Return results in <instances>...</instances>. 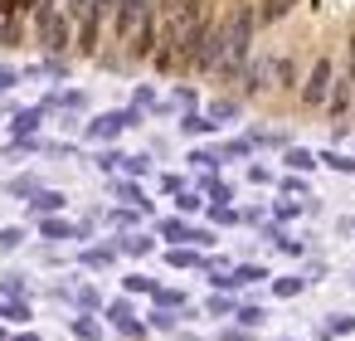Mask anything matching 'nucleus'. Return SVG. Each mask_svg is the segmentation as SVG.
<instances>
[{
	"label": "nucleus",
	"mask_w": 355,
	"mask_h": 341,
	"mask_svg": "<svg viewBox=\"0 0 355 341\" xmlns=\"http://www.w3.org/2000/svg\"><path fill=\"white\" fill-rule=\"evenodd\" d=\"M253 30H258V10L248 6V0H234L229 15H224V64H219V74H224V78H239V74L248 69Z\"/></svg>",
	"instance_id": "nucleus-1"
},
{
	"label": "nucleus",
	"mask_w": 355,
	"mask_h": 341,
	"mask_svg": "<svg viewBox=\"0 0 355 341\" xmlns=\"http://www.w3.org/2000/svg\"><path fill=\"white\" fill-rule=\"evenodd\" d=\"M35 25H40V44H44L49 59H59V54L73 44V20H69V10H54L49 0H44V6H35Z\"/></svg>",
	"instance_id": "nucleus-2"
},
{
	"label": "nucleus",
	"mask_w": 355,
	"mask_h": 341,
	"mask_svg": "<svg viewBox=\"0 0 355 341\" xmlns=\"http://www.w3.org/2000/svg\"><path fill=\"white\" fill-rule=\"evenodd\" d=\"M331 88H336V59L321 54L306 69V78H302V108H326L331 103Z\"/></svg>",
	"instance_id": "nucleus-3"
},
{
	"label": "nucleus",
	"mask_w": 355,
	"mask_h": 341,
	"mask_svg": "<svg viewBox=\"0 0 355 341\" xmlns=\"http://www.w3.org/2000/svg\"><path fill=\"white\" fill-rule=\"evenodd\" d=\"M151 15V0H117V15H112V35L122 44H132V35L141 30V20Z\"/></svg>",
	"instance_id": "nucleus-4"
},
{
	"label": "nucleus",
	"mask_w": 355,
	"mask_h": 341,
	"mask_svg": "<svg viewBox=\"0 0 355 341\" xmlns=\"http://www.w3.org/2000/svg\"><path fill=\"white\" fill-rule=\"evenodd\" d=\"M141 122V108H127V113H103V117H93L88 122V137L93 142H112L117 132H127V127H137Z\"/></svg>",
	"instance_id": "nucleus-5"
},
{
	"label": "nucleus",
	"mask_w": 355,
	"mask_h": 341,
	"mask_svg": "<svg viewBox=\"0 0 355 341\" xmlns=\"http://www.w3.org/2000/svg\"><path fill=\"white\" fill-rule=\"evenodd\" d=\"M326 113H331V122H345V113H355V78L350 74H336V88H331Z\"/></svg>",
	"instance_id": "nucleus-6"
},
{
	"label": "nucleus",
	"mask_w": 355,
	"mask_h": 341,
	"mask_svg": "<svg viewBox=\"0 0 355 341\" xmlns=\"http://www.w3.org/2000/svg\"><path fill=\"white\" fill-rule=\"evenodd\" d=\"M0 44H20V10L0 0Z\"/></svg>",
	"instance_id": "nucleus-7"
},
{
	"label": "nucleus",
	"mask_w": 355,
	"mask_h": 341,
	"mask_svg": "<svg viewBox=\"0 0 355 341\" xmlns=\"http://www.w3.org/2000/svg\"><path fill=\"white\" fill-rule=\"evenodd\" d=\"M40 122H44V108H25V113H15V137L30 142V137L40 132Z\"/></svg>",
	"instance_id": "nucleus-8"
},
{
	"label": "nucleus",
	"mask_w": 355,
	"mask_h": 341,
	"mask_svg": "<svg viewBox=\"0 0 355 341\" xmlns=\"http://www.w3.org/2000/svg\"><path fill=\"white\" fill-rule=\"evenodd\" d=\"M268 78H272L277 88H297V69H292V59H272V64H268Z\"/></svg>",
	"instance_id": "nucleus-9"
},
{
	"label": "nucleus",
	"mask_w": 355,
	"mask_h": 341,
	"mask_svg": "<svg viewBox=\"0 0 355 341\" xmlns=\"http://www.w3.org/2000/svg\"><path fill=\"white\" fill-rule=\"evenodd\" d=\"M292 6H297V0H263V6H258V25H277Z\"/></svg>",
	"instance_id": "nucleus-10"
},
{
	"label": "nucleus",
	"mask_w": 355,
	"mask_h": 341,
	"mask_svg": "<svg viewBox=\"0 0 355 341\" xmlns=\"http://www.w3.org/2000/svg\"><path fill=\"white\" fill-rule=\"evenodd\" d=\"M30 210H35V215H59V210H64V195H59V190H40V195L30 200Z\"/></svg>",
	"instance_id": "nucleus-11"
},
{
	"label": "nucleus",
	"mask_w": 355,
	"mask_h": 341,
	"mask_svg": "<svg viewBox=\"0 0 355 341\" xmlns=\"http://www.w3.org/2000/svg\"><path fill=\"white\" fill-rule=\"evenodd\" d=\"M40 234H44V239H78L83 229H73L69 219H44V224H40Z\"/></svg>",
	"instance_id": "nucleus-12"
},
{
	"label": "nucleus",
	"mask_w": 355,
	"mask_h": 341,
	"mask_svg": "<svg viewBox=\"0 0 355 341\" xmlns=\"http://www.w3.org/2000/svg\"><path fill=\"white\" fill-rule=\"evenodd\" d=\"M166 263H171V268H200V263H205V258H200V253H195V249H185V244H175V249H171V253H166Z\"/></svg>",
	"instance_id": "nucleus-13"
},
{
	"label": "nucleus",
	"mask_w": 355,
	"mask_h": 341,
	"mask_svg": "<svg viewBox=\"0 0 355 341\" xmlns=\"http://www.w3.org/2000/svg\"><path fill=\"white\" fill-rule=\"evenodd\" d=\"M268 278V268H258V263H243V268H234L229 273V288H243V283H263Z\"/></svg>",
	"instance_id": "nucleus-14"
},
{
	"label": "nucleus",
	"mask_w": 355,
	"mask_h": 341,
	"mask_svg": "<svg viewBox=\"0 0 355 341\" xmlns=\"http://www.w3.org/2000/svg\"><path fill=\"white\" fill-rule=\"evenodd\" d=\"M180 132H185V137H205V132H214V122L200 117V113H185V117H180Z\"/></svg>",
	"instance_id": "nucleus-15"
},
{
	"label": "nucleus",
	"mask_w": 355,
	"mask_h": 341,
	"mask_svg": "<svg viewBox=\"0 0 355 341\" xmlns=\"http://www.w3.org/2000/svg\"><path fill=\"white\" fill-rule=\"evenodd\" d=\"M112 258H117V244H103V249H88V253H83L88 268H107Z\"/></svg>",
	"instance_id": "nucleus-16"
},
{
	"label": "nucleus",
	"mask_w": 355,
	"mask_h": 341,
	"mask_svg": "<svg viewBox=\"0 0 355 341\" xmlns=\"http://www.w3.org/2000/svg\"><path fill=\"white\" fill-rule=\"evenodd\" d=\"M73 336H78V341H98V336H103V322H93V317H73Z\"/></svg>",
	"instance_id": "nucleus-17"
},
{
	"label": "nucleus",
	"mask_w": 355,
	"mask_h": 341,
	"mask_svg": "<svg viewBox=\"0 0 355 341\" xmlns=\"http://www.w3.org/2000/svg\"><path fill=\"white\" fill-rule=\"evenodd\" d=\"M282 161H287L292 171H311V166H316V156H311V151H302V147H292V151H287Z\"/></svg>",
	"instance_id": "nucleus-18"
},
{
	"label": "nucleus",
	"mask_w": 355,
	"mask_h": 341,
	"mask_svg": "<svg viewBox=\"0 0 355 341\" xmlns=\"http://www.w3.org/2000/svg\"><path fill=\"white\" fill-rule=\"evenodd\" d=\"M209 317H239V307H234V297H224V292H214V297H209Z\"/></svg>",
	"instance_id": "nucleus-19"
},
{
	"label": "nucleus",
	"mask_w": 355,
	"mask_h": 341,
	"mask_svg": "<svg viewBox=\"0 0 355 341\" xmlns=\"http://www.w3.org/2000/svg\"><path fill=\"white\" fill-rule=\"evenodd\" d=\"M263 322H268L263 307H239V326H243V331H253V326H263Z\"/></svg>",
	"instance_id": "nucleus-20"
},
{
	"label": "nucleus",
	"mask_w": 355,
	"mask_h": 341,
	"mask_svg": "<svg viewBox=\"0 0 355 341\" xmlns=\"http://www.w3.org/2000/svg\"><path fill=\"white\" fill-rule=\"evenodd\" d=\"M316 161H326L331 171H340V176H355V161L350 156H340V151H326V156H316Z\"/></svg>",
	"instance_id": "nucleus-21"
},
{
	"label": "nucleus",
	"mask_w": 355,
	"mask_h": 341,
	"mask_svg": "<svg viewBox=\"0 0 355 341\" xmlns=\"http://www.w3.org/2000/svg\"><path fill=\"white\" fill-rule=\"evenodd\" d=\"M350 331H355V317L350 312H340V317L326 322V336H350Z\"/></svg>",
	"instance_id": "nucleus-22"
},
{
	"label": "nucleus",
	"mask_w": 355,
	"mask_h": 341,
	"mask_svg": "<svg viewBox=\"0 0 355 341\" xmlns=\"http://www.w3.org/2000/svg\"><path fill=\"white\" fill-rule=\"evenodd\" d=\"M0 292H6L10 302H20V297H25V278H20V273H10V278H0Z\"/></svg>",
	"instance_id": "nucleus-23"
},
{
	"label": "nucleus",
	"mask_w": 355,
	"mask_h": 341,
	"mask_svg": "<svg viewBox=\"0 0 355 341\" xmlns=\"http://www.w3.org/2000/svg\"><path fill=\"white\" fill-rule=\"evenodd\" d=\"M117 249H122V253H151V239H146V234H127Z\"/></svg>",
	"instance_id": "nucleus-24"
},
{
	"label": "nucleus",
	"mask_w": 355,
	"mask_h": 341,
	"mask_svg": "<svg viewBox=\"0 0 355 341\" xmlns=\"http://www.w3.org/2000/svg\"><path fill=\"white\" fill-rule=\"evenodd\" d=\"M302 288H306V278H277V283H272V292H277V297H297Z\"/></svg>",
	"instance_id": "nucleus-25"
},
{
	"label": "nucleus",
	"mask_w": 355,
	"mask_h": 341,
	"mask_svg": "<svg viewBox=\"0 0 355 341\" xmlns=\"http://www.w3.org/2000/svg\"><path fill=\"white\" fill-rule=\"evenodd\" d=\"M156 302L171 312V307H185V292H180V288H156Z\"/></svg>",
	"instance_id": "nucleus-26"
},
{
	"label": "nucleus",
	"mask_w": 355,
	"mask_h": 341,
	"mask_svg": "<svg viewBox=\"0 0 355 341\" xmlns=\"http://www.w3.org/2000/svg\"><path fill=\"white\" fill-rule=\"evenodd\" d=\"M0 317H6V322H25L30 317V302H0Z\"/></svg>",
	"instance_id": "nucleus-27"
},
{
	"label": "nucleus",
	"mask_w": 355,
	"mask_h": 341,
	"mask_svg": "<svg viewBox=\"0 0 355 341\" xmlns=\"http://www.w3.org/2000/svg\"><path fill=\"white\" fill-rule=\"evenodd\" d=\"M10 195H30V200H35V195H40L35 176H15V181H10Z\"/></svg>",
	"instance_id": "nucleus-28"
},
{
	"label": "nucleus",
	"mask_w": 355,
	"mask_h": 341,
	"mask_svg": "<svg viewBox=\"0 0 355 341\" xmlns=\"http://www.w3.org/2000/svg\"><path fill=\"white\" fill-rule=\"evenodd\" d=\"M88 15H93V0H69V20L73 25H83Z\"/></svg>",
	"instance_id": "nucleus-29"
},
{
	"label": "nucleus",
	"mask_w": 355,
	"mask_h": 341,
	"mask_svg": "<svg viewBox=\"0 0 355 341\" xmlns=\"http://www.w3.org/2000/svg\"><path fill=\"white\" fill-rule=\"evenodd\" d=\"M107 317H112V322H117V326H127V322H137V317H132V307H127V302H122V297H117V302H112V307H107Z\"/></svg>",
	"instance_id": "nucleus-30"
},
{
	"label": "nucleus",
	"mask_w": 355,
	"mask_h": 341,
	"mask_svg": "<svg viewBox=\"0 0 355 341\" xmlns=\"http://www.w3.org/2000/svg\"><path fill=\"white\" fill-rule=\"evenodd\" d=\"M122 161H127L122 151H98V171H117Z\"/></svg>",
	"instance_id": "nucleus-31"
},
{
	"label": "nucleus",
	"mask_w": 355,
	"mask_h": 341,
	"mask_svg": "<svg viewBox=\"0 0 355 341\" xmlns=\"http://www.w3.org/2000/svg\"><path fill=\"white\" fill-rule=\"evenodd\" d=\"M122 171H127V176H146V171H151V161H146V156H127V161H122Z\"/></svg>",
	"instance_id": "nucleus-32"
},
{
	"label": "nucleus",
	"mask_w": 355,
	"mask_h": 341,
	"mask_svg": "<svg viewBox=\"0 0 355 341\" xmlns=\"http://www.w3.org/2000/svg\"><path fill=\"white\" fill-rule=\"evenodd\" d=\"M127 292H151V297H156V283L141 278V273H132V278H127Z\"/></svg>",
	"instance_id": "nucleus-33"
},
{
	"label": "nucleus",
	"mask_w": 355,
	"mask_h": 341,
	"mask_svg": "<svg viewBox=\"0 0 355 341\" xmlns=\"http://www.w3.org/2000/svg\"><path fill=\"white\" fill-rule=\"evenodd\" d=\"M20 239H25V229H0V249H6V253L20 249Z\"/></svg>",
	"instance_id": "nucleus-34"
},
{
	"label": "nucleus",
	"mask_w": 355,
	"mask_h": 341,
	"mask_svg": "<svg viewBox=\"0 0 355 341\" xmlns=\"http://www.w3.org/2000/svg\"><path fill=\"white\" fill-rule=\"evenodd\" d=\"M175 205H180V215H195V210H200V195H195V190H180Z\"/></svg>",
	"instance_id": "nucleus-35"
},
{
	"label": "nucleus",
	"mask_w": 355,
	"mask_h": 341,
	"mask_svg": "<svg viewBox=\"0 0 355 341\" xmlns=\"http://www.w3.org/2000/svg\"><path fill=\"white\" fill-rule=\"evenodd\" d=\"M151 326H156V331H171V326H175V317H171L166 307H156V312H151Z\"/></svg>",
	"instance_id": "nucleus-36"
},
{
	"label": "nucleus",
	"mask_w": 355,
	"mask_h": 341,
	"mask_svg": "<svg viewBox=\"0 0 355 341\" xmlns=\"http://www.w3.org/2000/svg\"><path fill=\"white\" fill-rule=\"evenodd\" d=\"M209 219H214V224H234V219H239V215H234V210H229V205H214V210H209Z\"/></svg>",
	"instance_id": "nucleus-37"
},
{
	"label": "nucleus",
	"mask_w": 355,
	"mask_h": 341,
	"mask_svg": "<svg viewBox=\"0 0 355 341\" xmlns=\"http://www.w3.org/2000/svg\"><path fill=\"white\" fill-rule=\"evenodd\" d=\"M20 83V74L10 69V64H0V93H6V88H15Z\"/></svg>",
	"instance_id": "nucleus-38"
},
{
	"label": "nucleus",
	"mask_w": 355,
	"mask_h": 341,
	"mask_svg": "<svg viewBox=\"0 0 355 341\" xmlns=\"http://www.w3.org/2000/svg\"><path fill=\"white\" fill-rule=\"evenodd\" d=\"M248 181H253V185H268L272 171H268V166H248Z\"/></svg>",
	"instance_id": "nucleus-39"
},
{
	"label": "nucleus",
	"mask_w": 355,
	"mask_h": 341,
	"mask_svg": "<svg viewBox=\"0 0 355 341\" xmlns=\"http://www.w3.org/2000/svg\"><path fill=\"white\" fill-rule=\"evenodd\" d=\"M78 307H98V288H78Z\"/></svg>",
	"instance_id": "nucleus-40"
},
{
	"label": "nucleus",
	"mask_w": 355,
	"mask_h": 341,
	"mask_svg": "<svg viewBox=\"0 0 355 341\" xmlns=\"http://www.w3.org/2000/svg\"><path fill=\"white\" fill-rule=\"evenodd\" d=\"M297 215V200H277V219H292Z\"/></svg>",
	"instance_id": "nucleus-41"
},
{
	"label": "nucleus",
	"mask_w": 355,
	"mask_h": 341,
	"mask_svg": "<svg viewBox=\"0 0 355 341\" xmlns=\"http://www.w3.org/2000/svg\"><path fill=\"white\" fill-rule=\"evenodd\" d=\"M224 341H248V331H243V326H229V331H224Z\"/></svg>",
	"instance_id": "nucleus-42"
},
{
	"label": "nucleus",
	"mask_w": 355,
	"mask_h": 341,
	"mask_svg": "<svg viewBox=\"0 0 355 341\" xmlns=\"http://www.w3.org/2000/svg\"><path fill=\"white\" fill-rule=\"evenodd\" d=\"M15 341H40V336H15Z\"/></svg>",
	"instance_id": "nucleus-43"
},
{
	"label": "nucleus",
	"mask_w": 355,
	"mask_h": 341,
	"mask_svg": "<svg viewBox=\"0 0 355 341\" xmlns=\"http://www.w3.org/2000/svg\"><path fill=\"white\" fill-rule=\"evenodd\" d=\"M0 341H6V326H0Z\"/></svg>",
	"instance_id": "nucleus-44"
}]
</instances>
